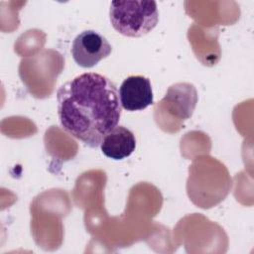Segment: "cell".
Instances as JSON below:
<instances>
[{"mask_svg": "<svg viewBox=\"0 0 254 254\" xmlns=\"http://www.w3.org/2000/svg\"><path fill=\"white\" fill-rule=\"evenodd\" d=\"M62 128L89 148H96L115 128L121 116L116 85L96 72L81 73L64 83L57 92Z\"/></svg>", "mask_w": 254, "mask_h": 254, "instance_id": "cell-1", "label": "cell"}, {"mask_svg": "<svg viewBox=\"0 0 254 254\" xmlns=\"http://www.w3.org/2000/svg\"><path fill=\"white\" fill-rule=\"evenodd\" d=\"M109 18L112 27L121 35L139 38L157 26L159 12L153 0L112 1Z\"/></svg>", "mask_w": 254, "mask_h": 254, "instance_id": "cell-2", "label": "cell"}, {"mask_svg": "<svg viewBox=\"0 0 254 254\" xmlns=\"http://www.w3.org/2000/svg\"><path fill=\"white\" fill-rule=\"evenodd\" d=\"M70 51L76 64L89 68L107 58L112 52V46L98 32L85 30L74 38Z\"/></svg>", "mask_w": 254, "mask_h": 254, "instance_id": "cell-3", "label": "cell"}, {"mask_svg": "<svg viewBox=\"0 0 254 254\" xmlns=\"http://www.w3.org/2000/svg\"><path fill=\"white\" fill-rule=\"evenodd\" d=\"M121 107L127 111H139L154 102L151 81L143 75H131L125 78L119 87Z\"/></svg>", "mask_w": 254, "mask_h": 254, "instance_id": "cell-4", "label": "cell"}, {"mask_svg": "<svg viewBox=\"0 0 254 254\" xmlns=\"http://www.w3.org/2000/svg\"><path fill=\"white\" fill-rule=\"evenodd\" d=\"M197 102V92L192 84L176 83L169 87L156 108L167 110L180 120L191 117Z\"/></svg>", "mask_w": 254, "mask_h": 254, "instance_id": "cell-5", "label": "cell"}, {"mask_svg": "<svg viewBox=\"0 0 254 254\" xmlns=\"http://www.w3.org/2000/svg\"><path fill=\"white\" fill-rule=\"evenodd\" d=\"M136 148L134 133L128 128L117 125L107 133L100 143V149L104 156L112 160H123L129 157Z\"/></svg>", "mask_w": 254, "mask_h": 254, "instance_id": "cell-6", "label": "cell"}]
</instances>
